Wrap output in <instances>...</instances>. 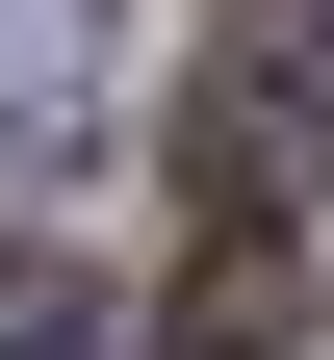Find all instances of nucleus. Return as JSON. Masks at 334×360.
I'll return each instance as SVG.
<instances>
[{"mask_svg": "<svg viewBox=\"0 0 334 360\" xmlns=\"http://www.w3.org/2000/svg\"><path fill=\"white\" fill-rule=\"evenodd\" d=\"M155 360H309V257H283L257 206H206V257H180V309H155Z\"/></svg>", "mask_w": 334, "mask_h": 360, "instance_id": "obj_2", "label": "nucleus"}, {"mask_svg": "<svg viewBox=\"0 0 334 360\" xmlns=\"http://www.w3.org/2000/svg\"><path fill=\"white\" fill-rule=\"evenodd\" d=\"M180 155H206V206H257V232H283V180L334 155V0H231L206 129H180Z\"/></svg>", "mask_w": 334, "mask_h": 360, "instance_id": "obj_1", "label": "nucleus"}, {"mask_svg": "<svg viewBox=\"0 0 334 360\" xmlns=\"http://www.w3.org/2000/svg\"><path fill=\"white\" fill-rule=\"evenodd\" d=\"M0 360H77V283L52 257H0Z\"/></svg>", "mask_w": 334, "mask_h": 360, "instance_id": "obj_4", "label": "nucleus"}, {"mask_svg": "<svg viewBox=\"0 0 334 360\" xmlns=\"http://www.w3.org/2000/svg\"><path fill=\"white\" fill-rule=\"evenodd\" d=\"M77 77H103V0H0V155H52Z\"/></svg>", "mask_w": 334, "mask_h": 360, "instance_id": "obj_3", "label": "nucleus"}]
</instances>
